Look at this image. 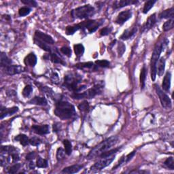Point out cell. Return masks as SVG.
I'll use <instances>...</instances> for the list:
<instances>
[{"mask_svg": "<svg viewBox=\"0 0 174 174\" xmlns=\"http://www.w3.org/2000/svg\"><path fill=\"white\" fill-rule=\"evenodd\" d=\"M48 161L47 160L42 158V157H39L37 158L36 161V167L38 168H46L48 167Z\"/></svg>", "mask_w": 174, "mask_h": 174, "instance_id": "35", "label": "cell"}, {"mask_svg": "<svg viewBox=\"0 0 174 174\" xmlns=\"http://www.w3.org/2000/svg\"><path fill=\"white\" fill-rule=\"evenodd\" d=\"M164 165L169 169L173 170L174 169V159L173 157H170L167 158L164 162Z\"/></svg>", "mask_w": 174, "mask_h": 174, "instance_id": "37", "label": "cell"}, {"mask_svg": "<svg viewBox=\"0 0 174 174\" xmlns=\"http://www.w3.org/2000/svg\"><path fill=\"white\" fill-rule=\"evenodd\" d=\"M0 110H1V117L0 118L2 120L3 118H4L7 117H10V116L14 115L15 113H17L18 111V107H12L7 108L6 107H3V106H1L0 107Z\"/></svg>", "mask_w": 174, "mask_h": 174, "instance_id": "13", "label": "cell"}, {"mask_svg": "<svg viewBox=\"0 0 174 174\" xmlns=\"http://www.w3.org/2000/svg\"><path fill=\"white\" fill-rule=\"evenodd\" d=\"M137 32V27H133L132 28L127 29L123 32L122 36L120 38H121L122 40H127L129 39H131V37H133L135 36Z\"/></svg>", "mask_w": 174, "mask_h": 174, "instance_id": "18", "label": "cell"}, {"mask_svg": "<svg viewBox=\"0 0 174 174\" xmlns=\"http://www.w3.org/2000/svg\"><path fill=\"white\" fill-rule=\"evenodd\" d=\"M14 140L20 142V144L23 146H26L29 144V139L25 134H20L17 135L14 137Z\"/></svg>", "mask_w": 174, "mask_h": 174, "instance_id": "24", "label": "cell"}, {"mask_svg": "<svg viewBox=\"0 0 174 174\" xmlns=\"http://www.w3.org/2000/svg\"><path fill=\"white\" fill-rule=\"evenodd\" d=\"M32 130L33 133H35L37 135H44L49 133L50 127L48 125H33L32 127Z\"/></svg>", "mask_w": 174, "mask_h": 174, "instance_id": "14", "label": "cell"}, {"mask_svg": "<svg viewBox=\"0 0 174 174\" xmlns=\"http://www.w3.org/2000/svg\"><path fill=\"white\" fill-rule=\"evenodd\" d=\"M31 11H32V9H31L29 7L25 6V7H21V8L19 9L18 14L20 17H25V16H27L28 14H29Z\"/></svg>", "mask_w": 174, "mask_h": 174, "instance_id": "38", "label": "cell"}, {"mask_svg": "<svg viewBox=\"0 0 174 174\" xmlns=\"http://www.w3.org/2000/svg\"><path fill=\"white\" fill-rule=\"evenodd\" d=\"M63 143L64 145L65 153H66V154L68 156L71 155V154L72 152V144L71 142H69L67 140H64Z\"/></svg>", "mask_w": 174, "mask_h": 174, "instance_id": "32", "label": "cell"}, {"mask_svg": "<svg viewBox=\"0 0 174 174\" xmlns=\"http://www.w3.org/2000/svg\"><path fill=\"white\" fill-rule=\"evenodd\" d=\"M25 70V67L21 65H10L6 67L3 68V72L5 73L10 76H13L15 74H18L22 72H24Z\"/></svg>", "mask_w": 174, "mask_h": 174, "instance_id": "12", "label": "cell"}, {"mask_svg": "<svg viewBox=\"0 0 174 174\" xmlns=\"http://www.w3.org/2000/svg\"><path fill=\"white\" fill-rule=\"evenodd\" d=\"M169 41L165 39L161 43H158L156 45L154 49L152 55L151 57V62H150V69H151V79L152 81L156 80L157 77V63L159 59L161 52L164 51L166 46H167Z\"/></svg>", "mask_w": 174, "mask_h": 174, "instance_id": "3", "label": "cell"}, {"mask_svg": "<svg viewBox=\"0 0 174 174\" xmlns=\"http://www.w3.org/2000/svg\"><path fill=\"white\" fill-rule=\"evenodd\" d=\"M112 28L109 27H106L100 30L99 33L102 36H107V35H109L112 32Z\"/></svg>", "mask_w": 174, "mask_h": 174, "instance_id": "49", "label": "cell"}, {"mask_svg": "<svg viewBox=\"0 0 174 174\" xmlns=\"http://www.w3.org/2000/svg\"><path fill=\"white\" fill-rule=\"evenodd\" d=\"M118 138L117 136H112L106 139L103 141L99 144L96 146L94 148H92L87 157L88 160H92L95 158L97 157H99L103 152H105L107 150H110L112 146L117 144Z\"/></svg>", "mask_w": 174, "mask_h": 174, "instance_id": "2", "label": "cell"}, {"mask_svg": "<svg viewBox=\"0 0 174 174\" xmlns=\"http://www.w3.org/2000/svg\"><path fill=\"white\" fill-rule=\"evenodd\" d=\"M33 92V87L32 85H27L25 87L23 88L22 90V95L25 97H28L29 95L32 94V92Z\"/></svg>", "mask_w": 174, "mask_h": 174, "instance_id": "40", "label": "cell"}, {"mask_svg": "<svg viewBox=\"0 0 174 174\" xmlns=\"http://www.w3.org/2000/svg\"><path fill=\"white\" fill-rule=\"evenodd\" d=\"M50 54H51V55H50V59H51V61L52 62V63H59V64L65 65V62L62 60L59 56H58L57 54H56L55 52H52Z\"/></svg>", "mask_w": 174, "mask_h": 174, "instance_id": "29", "label": "cell"}, {"mask_svg": "<svg viewBox=\"0 0 174 174\" xmlns=\"http://www.w3.org/2000/svg\"><path fill=\"white\" fill-rule=\"evenodd\" d=\"M138 2V1H135V0H120V1L114 2L113 7L114 9H118L129 5L136 4Z\"/></svg>", "mask_w": 174, "mask_h": 174, "instance_id": "16", "label": "cell"}, {"mask_svg": "<svg viewBox=\"0 0 174 174\" xmlns=\"http://www.w3.org/2000/svg\"><path fill=\"white\" fill-rule=\"evenodd\" d=\"M95 13L94 7L88 4L77 7L71 12L72 18L76 19H86L91 17Z\"/></svg>", "mask_w": 174, "mask_h": 174, "instance_id": "6", "label": "cell"}, {"mask_svg": "<svg viewBox=\"0 0 174 174\" xmlns=\"http://www.w3.org/2000/svg\"><path fill=\"white\" fill-rule=\"evenodd\" d=\"M132 17V12L131 10H127L120 12L116 19V22L120 25H122L124 23Z\"/></svg>", "mask_w": 174, "mask_h": 174, "instance_id": "11", "label": "cell"}, {"mask_svg": "<svg viewBox=\"0 0 174 174\" xmlns=\"http://www.w3.org/2000/svg\"><path fill=\"white\" fill-rule=\"evenodd\" d=\"M41 140L37 137H33L29 139V144L34 146H37L41 144Z\"/></svg>", "mask_w": 174, "mask_h": 174, "instance_id": "47", "label": "cell"}, {"mask_svg": "<svg viewBox=\"0 0 174 174\" xmlns=\"http://www.w3.org/2000/svg\"><path fill=\"white\" fill-rule=\"evenodd\" d=\"M156 2L157 1H155V0H149V1H147L144 4V9H143V13L144 14L148 13Z\"/></svg>", "mask_w": 174, "mask_h": 174, "instance_id": "33", "label": "cell"}, {"mask_svg": "<svg viewBox=\"0 0 174 174\" xmlns=\"http://www.w3.org/2000/svg\"><path fill=\"white\" fill-rule=\"evenodd\" d=\"M135 151H133V152H131L129 154H127V155H126V156H122L121 158V159L118 161V164L116 165L115 167H113L112 170L117 169V168H118L119 167H121V166H122L124 164H127V163H128V162H129L131 159H132L133 157L135 156Z\"/></svg>", "mask_w": 174, "mask_h": 174, "instance_id": "17", "label": "cell"}, {"mask_svg": "<svg viewBox=\"0 0 174 174\" xmlns=\"http://www.w3.org/2000/svg\"><path fill=\"white\" fill-rule=\"evenodd\" d=\"M29 167L31 169H33L35 168V167H36V165H35L33 161H30V163L29 164Z\"/></svg>", "mask_w": 174, "mask_h": 174, "instance_id": "54", "label": "cell"}, {"mask_svg": "<svg viewBox=\"0 0 174 174\" xmlns=\"http://www.w3.org/2000/svg\"><path fill=\"white\" fill-rule=\"evenodd\" d=\"M34 38H36V39L40 40L41 42H43L44 43L48 44L49 45L55 44V40H53V38L51 36H49V35L42 32L39 30L36 31V32H35Z\"/></svg>", "mask_w": 174, "mask_h": 174, "instance_id": "10", "label": "cell"}, {"mask_svg": "<svg viewBox=\"0 0 174 174\" xmlns=\"http://www.w3.org/2000/svg\"><path fill=\"white\" fill-rule=\"evenodd\" d=\"M173 7H171V8L167 9L166 10H164L159 14V18H169L172 19L173 18Z\"/></svg>", "mask_w": 174, "mask_h": 174, "instance_id": "27", "label": "cell"}, {"mask_svg": "<svg viewBox=\"0 0 174 174\" xmlns=\"http://www.w3.org/2000/svg\"><path fill=\"white\" fill-rule=\"evenodd\" d=\"M82 79V77L78 73H68L64 77L63 86L69 91L73 92H78L79 88L78 84L81 82Z\"/></svg>", "mask_w": 174, "mask_h": 174, "instance_id": "4", "label": "cell"}, {"mask_svg": "<svg viewBox=\"0 0 174 174\" xmlns=\"http://www.w3.org/2000/svg\"><path fill=\"white\" fill-rule=\"evenodd\" d=\"M130 173H149V172H147V171H136V170H134V171H131L129 172Z\"/></svg>", "mask_w": 174, "mask_h": 174, "instance_id": "53", "label": "cell"}, {"mask_svg": "<svg viewBox=\"0 0 174 174\" xmlns=\"http://www.w3.org/2000/svg\"><path fill=\"white\" fill-rule=\"evenodd\" d=\"M171 80L172 73L171 72H167L166 73L163 80V84H162V87H163V89L164 91L167 92H169L170 88H171Z\"/></svg>", "mask_w": 174, "mask_h": 174, "instance_id": "19", "label": "cell"}, {"mask_svg": "<svg viewBox=\"0 0 174 174\" xmlns=\"http://www.w3.org/2000/svg\"><path fill=\"white\" fill-rule=\"evenodd\" d=\"M156 22H157L156 14H153L152 15H150V16L148 17V18L147 19V21L145 24L144 25V26L142 27L141 31L142 32H147V31L150 30L154 25H155Z\"/></svg>", "mask_w": 174, "mask_h": 174, "instance_id": "15", "label": "cell"}, {"mask_svg": "<svg viewBox=\"0 0 174 174\" xmlns=\"http://www.w3.org/2000/svg\"><path fill=\"white\" fill-rule=\"evenodd\" d=\"M60 125L59 123H55L53 125V131L54 132H58L60 131Z\"/></svg>", "mask_w": 174, "mask_h": 174, "instance_id": "52", "label": "cell"}, {"mask_svg": "<svg viewBox=\"0 0 174 174\" xmlns=\"http://www.w3.org/2000/svg\"><path fill=\"white\" fill-rule=\"evenodd\" d=\"M103 87L104 85L103 83H99L83 92H73L71 96L75 99L94 98L95 96L102 93L104 88Z\"/></svg>", "mask_w": 174, "mask_h": 174, "instance_id": "5", "label": "cell"}, {"mask_svg": "<svg viewBox=\"0 0 174 174\" xmlns=\"http://www.w3.org/2000/svg\"><path fill=\"white\" fill-rule=\"evenodd\" d=\"M165 69V60L163 57L158 59V68H157V73H158V76H162L163 75Z\"/></svg>", "mask_w": 174, "mask_h": 174, "instance_id": "25", "label": "cell"}, {"mask_svg": "<svg viewBox=\"0 0 174 174\" xmlns=\"http://www.w3.org/2000/svg\"><path fill=\"white\" fill-rule=\"evenodd\" d=\"M12 63V61L10 59V58L6 55L5 52H1V55H0V65L2 67H6L7 66H10Z\"/></svg>", "mask_w": 174, "mask_h": 174, "instance_id": "22", "label": "cell"}, {"mask_svg": "<svg viewBox=\"0 0 174 174\" xmlns=\"http://www.w3.org/2000/svg\"><path fill=\"white\" fill-rule=\"evenodd\" d=\"M78 109L80 111L84 112H88L89 111V104L86 101L83 102L78 106Z\"/></svg>", "mask_w": 174, "mask_h": 174, "instance_id": "45", "label": "cell"}, {"mask_svg": "<svg viewBox=\"0 0 174 174\" xmlns=\"http://www.w3.org/2000/svg\"><path fill=\"white\" fill-rule=\"evenodd\" d=\"M146 75H147V69L144 65V66L142 68L141 73H140V86H141L142 90H143L145 88Z\"/></svg>", "mask_w": 174, "mask_h": 174, "instance_id": "28", "label": "cell"}, {"mask_svg": "<svg viewBox=\"0 0 174 174\" xmlns=\"http://www.w3.org/2000/svg\"><path fill=\"white\" fill-rule=\"evenodd\" d=\"M116 154H113V155L107 157H103L102 158V159H100L97 162L92 165L90 171L92 173H96L102 171L103 169L109 166L112 163L113 161L115 159Z\"/></svg>", "mask_w": 174, "mask_h": 174, "instance_id": "7", "label": "cell"}, {"mask_svg": "<svg viewBox=\"0 0 174 174\" xmlns=\"http://www.w3.org/2000/svg\"><path fill=\"white\" fill-rule=\"evenodd\" d=\"M35 157H36V153L35 152H29L27 155L26 156V159L27 161H33Z\"/></svg>", "mask_w": 174, "mask_h": 174, "instance_id": "51", "label": "cell"}, {"mask_svg": "<svg viewBox=\"0 0 174 174\" xmlns=\"http://www.w3.org/2000/svg\"><path fill=\"white\" fill-rule=\"evenodd\" d=\"M61 52L68 57H70L72 56V50L68 46H63L61 48Z\"/></svg>", "mask_w": 174, "mask_h": 174, "instance_id": "48", "label": "cell"}, {"mask_svg": "<svg viewBox=\"0 0 174 174\" xmlns=\"http://www.w3.org/2000/svg\"><path fill=\"white\" fill-rule=\"evenodd\" d=\"M34 43L46 52H48L51 53L52 51V49L51 46H49V44H46L43 42H41L40 40L36 39V38H34Z\"/></svg>", "mask_w": 174, "mask_h": 174, "instance_id": "26", "label": "cell"}, {"mask_svg": "<svg viewBox=\"0 0 174 174\" xmlns=\"http://www.w3.org/2000/svg\"><path fill=\"white\" fill-rule=\"evenodd\" d=\"M126 51V46L122 42H120L118 44V57H121L123 54L125 53Z\"/></svg>", "mask_w": 174, "mask_h": 174, "instance_id": "46", "label": "cell"}, {"mask_svg": "<svg viewBox=\"0 0 174 174\" xmlns=\"http://www.w3.org/2000/svg\"><path fill=\"white\" fill-rule=\"evenodd\" d=\"M103 21L102 19L101 20H88L80 22L78 25L80 29L88 30V33H92L96 32L97 29L103 24Z\"/></svg>", "mask_w": 174, "mask_h": 174, "instance_id": "8", "label": "cell"}, {"mask_svg": "<svg viewBox=\"0 0 174 174\" xmlns=\"http://www.w3.org/2000/svg\"><path fill=\"white\" fill-rule=\"evenodd\" d=\"M173 25H174V19L172 18V19H169L168 21H166L163 25V29L165 32H167V31L171 30L173 28Z\"/></svg>", "mask_w": 174, "mask_h": 174, "instance_id": "36", "label": "cell"}, {"mask_svg": "<svg viewBox=\"0 0 174 174\" xmlns=\"http://www.w3.org/2000/svg\"><path fill=\"white\" fill-rule=\"evenodd\" d=\"M154 87H155L157 94L159 97L162 106L164 108H166V109H170L172 107V101L169 97L164 91H163L158 84H155Z\"/></svg>", "mask_w": 174, "mask_h": 174, "instance_id": "9", "label": "cell"}, {"mask_svg": "<svg viewBox=\"0 0 174 174\" xmlns=\"http://www.w3.org/2000/svg\"><path fill=\"white\" fill-rule=\"evenodd\" d=\"M80 26L79 25H75L73 26H68L65 29V32H66V34L68 35V36H70V35H73L74 34V33L77 31L80 30Z\"/></svg>", "mask_w": 174, "mask_h": 174, "instance_id": "34", "label": "cell"}, {"mask_svg": "<svg viewBox=\"0 0 174 174\" xmlns=\"http://www.w3.org/2000/svg\"><path fill=\"white\" fill-rule=\"evenodd\" d=\"M15 152H17V149L12 146H2L1 147V153L11 154Z\"/></svg>", "mask_w": 174, "mask_h": 174, "instance_id": "31", "label": "cell"}, {"mask_svg": "<svg viewBox=\"0 0 174 174\" xmlns=\"http://www.w3.org/2000/svg\"><path fill=\"white\" fill-rule=\"evenodd\" d=\"M55 114L62 120L73 118L76 116L75 107L66 100L59 99L55 103Z\"/></svg>", "mask_w": 174, "mask_h": 174, "instance_id": "1", "label": "cell"}, {"mask_svg": "<svg viewBox=\"0 0 174 174\" xmlns=\"http://www.w3.org/2000/svg\"><path fill=\"white\" fill-rule=\"evenodd\" d=\"M29 103L33 104V105L46 106H47L48 102L47 100L44 97H35L29 102Z\"/></svg>", "mask_w": 174, "mask_h": 174, "instance_id": "23", "label": "cell"}, {"mask_svg": "<svg viewBox=\"0 0 174 174\" xmlns=\"http://www.w3.org/2000/svg\"><path fill=\"white\" fill-rule=\"evenodd\" d=\"M82 168H83V165H78V164L73 165L69 166V167L64 168L63 170H62V173H67V174L76 173H78V172H80Z\"/></svg>", "mask_w": 174, "mask_h": 174, "instance_id": "20", "label": "cell"}, {"mask_svg": "<svg viewBox=\"0 0 174 174\" xmlns=\"http://www.w3.org/2000/svg\"><path fill=\"white\" fill-rule=\"evenodd\" d=\"M65 151L62 148H59L57 149V159L58 161H61V160H63V158H65Z\"/></svg>", "mask_w": 174, "mask_h": 174, "instance_id": "44", "label": "cell"}, {"mask_svg": "<svg viewBox=\"0 0 174 174\" xmlns=\"http://www.w3.org/2000/svg\"><path fill=\"white\" fill-rule=\"evenodd\" d=\"M119 150H120V148H114V149H112V150H107V151H106L105 152H103L99 157L101 158H103V157H107L112 156V155H113V154H117Z\"/></svg>", "mask_w": 174, "mask_h": 174, "instance_id": "42", "label": "cell"}, {"mask_svg": "<svg viewBox=\"0 0 174 174\" xmlns=\"http://www.w3.org/2000/svg\"><path fill=\"white\" fill-rule=\"evenodd\" d=\"M21 2L25 5L30 6L32 7H36L37 6V2L34 1V0H21Z\"/></svg>", "mask_w": 174, "mask_h": 174, "instance_id": "50", "label": "cell"}, {"mask_svg": "<svg viewBox=\"0 0 174 174\" xmlns=\"http://www.w3.org/2000/svg\"><path fill=\"white\" fill-rule=\"evenodd\" d=\"M21 167V165L20 163H16L14 164V165L10 167L8 170H7V173L10 174H14V173H17L19 170H20Z\"/></svg>", "mask_w": 174, "mask_h": 174, "instance_id": "41", "label": "cell"}, {"mask_svg": "<svg viewBox=\"0 0 174 174\" xmlns=\"http://www.w3.org/2000/svg\"><path fill=\"white\" fill-rule=\"evenodd\" d=\"M24 63L26 65H28L30 67H35V65L37 63V57L33 52L29 53L24 59Z\"/></svg>", "mask_w": 174, "mask_h": 174, "instance_id": "21", "label": "cell"}, {"mask_svg": "<svg viewBox=\"0 0 174 174\" xmlns=\"http://www.w3.org/2000/svg\"><path fill=\"white\" fill-rule=\"evenodd\" d=\"M95 64L99 67L106 68V67H109L110 63V61L103 59V60H97L95 61Z\"/></svg>", "mask_w": 174, "mask_h": 174, "instance_id": "43", "label": "cell"}, {"mask_svg": "<svg viewBox=\"0 0 174 174\" xmlns=\"http://www.w3.org/2000/svg\"><path fill=\"white\" fill-rule=\"evenodd\" d=\"M73 50H74V52L76 55L80 57L83 55L84 52V47L82 44H77L73 46Z\"/></svg>", "mask_w": 174, "mask_h": 174, "instance_id": "30", "label": "cell"}, {"mask_svg": "<svg viewBox=\"0 0 174 174\" xmlns=\"http://www.w3.org/2000/svg\"><path fill=\"white\" fill-rule=\"evenodd\" d=\"M94 63L92 62H86V63H80L76 65V67L78 69H84V68H87V69H91L93 67Z\"/></svg>", "mask_w": 174, "mask_h": 174, "instance_id": "39", "label": "cell"}]
</instances>
